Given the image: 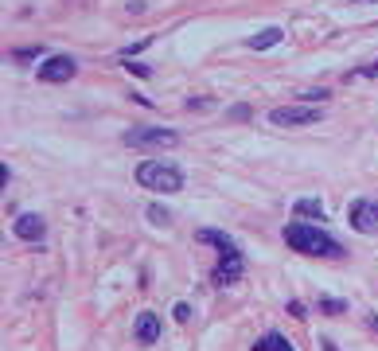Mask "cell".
Wrapping results in <instances>:
<instances>
[{
    "instance_id": "obj_1",
    "label": "cell",
    "mask_w": 378,
    "mask_h": 351,
    "mask_svg": "<svg viewBox=\"0 0 378 351\" xmlns=\"http://www.w3.org/2000/svg\"><path fill=\"white\" fill-rule=\"evenodd\" d=\"M285 242H289V250L304 254V258H339L344 254L332 234H324L320 226H308V223H289Z\"/></svg>"
},
{
    "instance_id": "obj_2",
    "label": "cell",
    "mask_w": 378,
    "mask_h": 351,
    "mask_svg": "<svg viewBox=\"0 0 378 351\" xmlns=\"http://www.w3.org/2000/svg\"><path fill=\"white\" fill-rule=\"evenodd\" d=\"M137 184L149 187V192H164V195H176L184 192V172L168 160H141L137 168Z\"/></svg>"
},
{
    "instance_id": "obj_3",
    "label": "cell",
    "mask_w": 378,
    "mask_h": 351,
    "mask_svg": "<svg viewBox=\"0 0 378 351\" xmlns=\"http://www.w3.org/2000/svg\"><path fill=\"white\" fill-rule=\"evenodd\" d=\"M121 141L129 149H172L179 141V133L176 129H164V125H141V129H129Z\"/></svg>"
},
{
    "instance_id": "obj_4",
    "label": "cell",
    "mask_w": 378,
    "mask_h": 351,
    "mask_svg": "<svg viewBox=\"0 0 378 351\" xmlns=\"http://www.w3.org/2000/svg\"><path fill=\"white\" fill-rule=\"evenodd\" d=\"M269 121L281 129H293V125H316L320 121V109L316 106H277L269 113Z\"/></svg>"
},
{
    "instance_id": "obj_5",
    "label": "cell",
    "mask_w": 378,
    "mask_h": 351,
    "mask_svg": "<svg viewBox=\"0 0 378 351\" xmlns=\"http://www.w3.org/2000/svg\"><path fill=\"white\" fill-rule=\"evenodd\" d=\"M75 75H78V63L70 55H51L39 67V82H67Z\"/></svg>"
},
{
    "instance_id": "obj_6",
    "label": "cell",
    "mask_w": 378,
    "mask_h": 351,
    "mask_svg": "<svg viewBox=\"0 0 378 351\" xmlns=\"http://www.w3.org/2000/svg\"><path fill=\"white\" fill-rule=\"evenodd\" d=\"M347 218H351V226H355V230H363V234L378 230V207H374V203H367V199H355L351 207H347Z\"/></svg>"
},
{
    "instance_id": "obj_7",
    "label": "cell",
    "mask_w": 378,
    "mask_h": 351,
    "mask_svg": "<svg viewBox=\"0 0 378 351\" xmlns=\"http://www.w3.org/2000/svg\"><path fill=\"white\" fill-rule=\"evenodd\" d=\"M12 230H16L24 242H39L43 234H47V223H43L39 215H32V211H27V215H20L16 223H12Z\"/></svg>"
},
{
    "instance_id": "obj_8",
    "label": "cell",
    "mask_w": 378,
    "mask_h": 351,
    "mask_svg": "<svg viewBox=\"0 0 378 351\" xmlns=\"http://www.w3.org/2000/svg\"><path fill=\"white\" fill-rule=\"evenodd\" d=\"M242 277V250L238 254H222L219 269H215V285H234Z\"/></svg>"
},
{
    "instance_id": "obj_9",
    "label": "cell",
    "mask_w": 378,
    "mask_h": 351,
    "mask_svg": "<svg viewBox=\"0 0 378 351\" xmlns=\"http://www.w3.org/2000/svg\"><path fill=\"white\" fill-rule=\"evenodd\" d=\"M160 340V316L156 312H141L137 316V343H156Z\"/></svg>"
},
{
    "instance_id": "obj_10",
    "label": "cell",
    "mask_w": 378,
    "mask_h": 351,
    "mask_svg": "<svg viewBox=\"0 0 378 351\" xmlns=\"http://www.w3.org/2000/svg\"><path fill=\"white\" fill-rule=\"evenodd\" d=\"M195 238H199V242L219 246V254H238V242L230 238V234H222V230H210V226H207V230H199Z\"/></svg>"
},
{
    "instance_id": "obj_11",
    "label": "cell",
    "mask_w": 378,
    "mask_h": 351,
    "mask_svg": "<svg viewBox=\"0 0 378 351\" xmlns=\"http://www.w3.org/2000/svg\"><path fill=\"white\" fill-rule=\"evenodd\" d=\"M281 39H285V32H281V27H265L261 35H250V39H246V47H250V51H269V47H277Z\"/></svg>"
},
{
    "instance_id": "obj_12",
    "label": "cell",
    "mask_w": 378,
    "mask_h": 351,
    "mask_svg": "<svg viewBox=\"0 0 378 351\" xmlns=\"http://www.w3.org/2000/svg\"><path fill=\"white\" fill-rule=\"evenodd\" d=\"M253 351H293V343H289L281 332H269V335H261V340L253 343Z\"/></svg>"
},
{
    "instance_id": "obj_13",
    "label": "cell",
    "mask_w": 378,
    "mask_h": 351,
    "mask_svg": "<svg viewBox=\"0 0 378 351\" xmlns=\"http://www.w3.org/2000/svg\"><path fill=\"white\" fill-rule=\"evenodd\" d=\"M293 211L301 218H324V203H320V199H296Z\"/></svg>"
},
{
    "instance_id": "obj_14",
    "label": "cell",
    "mask_w": 378,
    "mask_h": 351,
    "mask_svg": "<svg viewBox=\"0 0 378 351\" xmlns=\"http://www.w3.org/2000/svg\"><path fill=\"white\" fill-rule=\"evenodd\" d=\"M316 309L324 312V316H339V312H344V301H336V297H320Z\"/></svg>"
},
{
    "instance_id": "obj_15",
    "label": "cell",
    "mask_w": 378,
    "mask_h": 351,
    "mask_svg": "<svg viewBox=\"0 0 378 351\" xmlns=\"http://www.w3.org/2000/svg\"><path fill=\"white\" fill-rule=\"evenodd\" d=\"M149 218H152L156 226H168V223H172V215H168L164 207H149Z\"/></svg>"
},
{
    "instance_id": "obj_16",
    "label": "cell",
    "mask_w": 378,
    "mask_h": 351,
    "mask_svg": "<svg viewBox=\"0 0 378 351\" xmlns=\"http://www.w3.org/2000/svg\"><path fill=\"white\" fill-rule=\"evenodd\" d=\"M172 316H176L179 324H187V320H191V304H184V301H179L176 309H172Z\"/></svg>"
},
{
    "instance_id": "obj_17",
    "label": "cell",
    "mask_w": 378,
    "mask_h": 351,
    "mask_svg": "<svg viewBox=\"0 0 378 351\" xmlns=\"http://www.w3.org/2000/svg\"><path fill=\"white\" fill-rule=\"evenodd\" d=\"M125 70H129V75H141V78H149V67H141V63H125Z\"/></svg>"
},
{
    "instance_id": "obj_18",
    "label": "cell",
    "mask_w": 378,
    "mask_h": 351,
    "mask_svg": "<svg viewBox=\"0 0 378 351\" xmlns=\"http://www.w3.org/2000/svg\"><path fill=\"white\" fill-rule=\"evenodd\" d=\"M328 98V90H304V101H324Z\"/></svg>"
},
{
    "instance_id": "obj_19",
    "label": "cell",
    "mask_w": 378,
    "mask_h": 351,
    "mask_svg": "<svg viewBox=\"0 0 378 351\" xmlns=\"http://www.w3.org/2000/svg\"><path fill=\"white\" fill-rule=\"evenodd\" d=\"M289 312H293L296 320H304V316H308V312H304V304H301V301H289Z\"/></svg>"
},
{
    "instance_id": "obj_20",
    "label": "cell",
    "mask_w": 378,
    "mask_h": 351,
    "mask_svg": "<svg viewBox=\"0 0 378 351\" xmlns=\"http://www.w3.org/2000/svg\"><path fill=\"white\" fill-rule=\"evenodd\" d=\"M359 4H374V0H359Z\"/></svg>"
}]
</instances>
